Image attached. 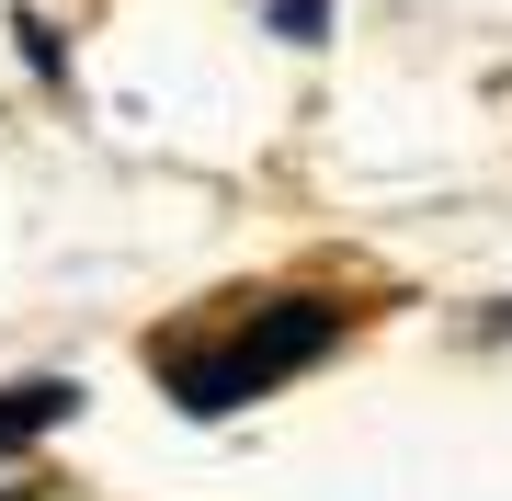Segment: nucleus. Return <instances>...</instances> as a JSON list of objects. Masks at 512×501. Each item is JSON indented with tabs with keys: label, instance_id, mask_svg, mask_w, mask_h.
Returning <instances> with one entry per match:
<instances>
[{
	"label": "nucleus",
	"instance_id": "obj_3",
	"mask_svg": "<svg viewBox=\"0 0 512 501\" xmlns=\"http://www.w3.org/2000/svg\"><path fill=\"white\" fill-rule=\"evenodd\" d=\"M274 35H308V46H319V35H330V0H274Z\"/></svg>",
	"mask_w": 512,
	"mask_h": 501
},
{
	"label": "nucleus",
	"instance_id": "obj_2",
	"mask_svg": "<svg viewBox=\"0 0 512 501\" xmlns=\"http://www.w3.org/2000/svg\"><path fill=\"white\" fill-rule=\"evenodd\" d=\"M69 410H80L69 376H35V388H12V399H0V456H12V445H35V433H46V422H69Z\"/></svg>",
	"mask_w": 512,
	"mask_h": 501
},
{
	"label": "nucleus",
	"instance_id": "obj_1",
	"mask_svg": "<svg viewBox=\"0 0 512 501\" xmlns=\"http://www.w3.org/2000/svg\"><path fill=\"white\" fill-rule=\"evenodd\" d=\"M330 342H342V297H262V308H239L228 331H171L160 342V388L217 422V410H251L262 388L308 376Z\"/></svg>",
	"mask_w": 512,
	"mask_h": 501
}]
</instances>
